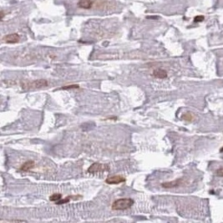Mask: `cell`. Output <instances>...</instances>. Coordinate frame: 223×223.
Wrapping results in <instances>:
<instances>
[{
	"label": "cell",
	"instance_id": "cell-1",
	"mask_svg": "<svg viewBox=\"0 0 223 223\" xmlns=\"http://www.w3.org/2000/svg\"><path fill=\"white\" fill-rule=\"evenodd\" d=\"M134 204V201L130 198H122L118 199L112 204V210L114 211H123L129 209Z\"/></svg>",
	"mask_w": 223,
	"mask_h": 223
},
{
	"label": "cell",
	"instance_id": "cell-2",
	"mask_svg": "<svg viewBox=\"0 0 223 223\" xmlns=\"http://www.w3.org/2000/svg\"><path fill=\"white\" fill-rule=\"evenodd\" d=\"M22 88L24 90H33V89H41L47 87L49 82L45 80H36L34 81H25L22 82Z\"/></svg>",
	"mask_w": 223,
	"mask_h": 223
},
{
	"label": "cell",
	"instance_id": "cell-3",
	"mask_svg": "<svg viewBox=\"0 0 223 223\" xmlns=\"http://www.w3.org/2000/svg\"><path fill=\"white\" fill-rule=\"evenodd\" d=\"M109 170V165H105V164H101L99 162L94 163L89 167L88 169V172L89 173H97L100 172V171H105V170Z\"/></svg>",
	"mask_w": 223,
	"mask_h": 223
},
{
	"label": "cell",
	"instance_id": "cell-4",
	"mask_svg": "<svg viewBox=\"0 0 223 223\" xmlns=\"http://www.w3.org/2000/svg\"><path fill=\"white\" fill-rule=\"evenodd\" d=\"M125 178L121 176V175H110L105 180V182L109 185H117L125 182Z\"/></svg>",
	"mask_w": 223,
	"mask_h": 223
},
{
	"label": "cell",
	"instance_id": "cell-5",
	"mask_svg": "<svg viewBox=\"0 0 223 223\" xmlns=\"http://www.w3.org/2000/svg\"><path fill=\"white\" fill-rule=\"evenodd\" d=\"M19 39H20V37L18 34H10V35H5L3 39V41L8 44H15L19 42Z\"/></svg>",
	"mask_w": 223,
	"mask_h": 223
},
{
	"label": "cell",
	"instance_id": "cell-6",
	"mask_svg": "<svg viewBox=\"0 0 223 223\" xmlns=\"http://www.w3.org/2000/svg\"><path fill=\"white\" fill-rule=\"evenodd\" d=\"M182 183H183L182 179H177V180L169 181V182H164V183H162L161 186L164 188H175V187L181 186Z\"/></svg>",
	"mask_w": 223,
	"mask_h": 223
},
{
	"label": "cell",
	"instance_id": "cell-7",
	"mask_svg": "<svg viewBox=\"0 0 223 223\" xmlns=\"http://www.w3.org/2000/svg\"><path fill=\"white\" fill-rule=\"evenodd\" d=\"M93 5V0H79L78 6L84 9H90Z\"/></svg>",
	"mask_w": 223,
	"mask_h": 223
},
{
	"label": "cell",
	"instance_id": "cell-8",
	"mask_svg": "<svg viewBox=\"0 0 223 223\" xmlns=\"http://www.w3.org/2000/svg\"><path fill=\"white\" fill-rule=\"evenodd\" d=\"M153 75L158 79H165L167 77V72L165 71V69H156L153 71Z\"/></svg>",
	"mask_w": 223,
	"mask_h": 223
},
{
	"label": "cell",
	"instance_id": "cell-9",
	"mask_svg": "<svg viewBox=\"0 0 223 223\" xmlns=\"http://www.w3.org/2000/svg\"><path fill=\"white\" fill-rule=\"evenodd\" d=\"M34 166H35V162L33 161V160H29V161L24 163V165H22L20 169H21V170L27 171V170H29L30 169H32Z\"/></svg>",
	"mask_w": 223,
	"mask_h": 223
},
{
	"label": "cell",
	"instance_id": "cell-10",
	"mask_svg": "<svg viewBox=\"0 0 223 223\" xmlns=\"http://www.w3.org/2000/svg\"><path fill=\"white\" fill-rule=\"evenodd\" d=\"M182 119L186 121H192L193 119H194V115L190 113V112H187V113H185V114H182Z\"/></svg>",
	"mask_w": 223,
	"mask_h": 223
},
{
	"label": "cell",
	"instance_id": "cell-11",
	"mask_svg": "<svg viewBox=\"0 0 223 223\" xmlns=\"http://www.w3.org/2000/svg\"><path fill=\"white\" fill-rule=\"evenodd\" d=\"M62 198V195L61 194H58V193H55V194L52 195L50 196L49 197V200H50L51 202H58L59 200H61Z\"/></svg>",
	"mask_w": 223,
	"mask_h": 223
},
{
	"label": "cell",
	"instance_id": "cell-12",
	"mask_svg": "<svg viewBox=\"0 0 223 223\" xmlns=\"http://www.w3.org/2000/svg\"><path fill=\"white\" fill-rule=\"evenodd\" d=\"M70 199H72V196H69V197H66V198H64V200H59L57 202L56 204L57 205H62V204H65V203H69Z\"/></svg>",
	"mask_w": 223,
	"mask_h": 223
},
{
	"label": "cell",
	"instance_id": "cell-13",
	"mask_svg": "<svg viewBox=\"0 0 223 223\" xmlns=\"http://www.w3.org/2000/svg\"><path fill=\"white\" fill-rule=\"evenodd\" d=\"M80 87L79 85H68V86H64V87H62L61 90H74V89H78Z\"/></svg>",
	"mask_w": 223,
	"mask_h": 223
},
{
	"label": "cell",
	"instance_id": "cell-14",
	"mask_svg": "<svg viewBox=\"0 0 223 223\" xmlns=\"http://www.w3.org/2000/svg\"><path fill=\"white\" fill-rule=\"evenodd\" d=\"M204 16H202V15H198V16H196L194 19V21L196 23H199V22H202L204 20Z\"/></svg>",
	"mask_w": 223,
	"mask_h": 223
},
{
	"label": "cell",
	"instance_id": "cell-15",
	"mask_svg": "<svg viewBox=\"0 0 223 223\" xmlns=\"http://www.w3.org/2000/svg\"><path fill=\"white\" fill-rule=\"evenodd\" d=\"M216 175L220 176V177H223V168H219L216 172Z\"/></svg>",
	"mask_w": 223,
	"mask_h": 223
},
{
	"label": "cell",
	"instance_id": "cell-16",
	"mask_svg": "<svg viewBox=\"0 0 223 223\" xmlns=\"http://www.w3.org/2000/svg\"><path fill=\"white\" fill-rule=\"evenodd\" d=\"M221 151V152H222V151H223V147H221V151Z\"/></svg>",
	"mask_w": 223,
	"mask_h": 223
}]
</instances>
